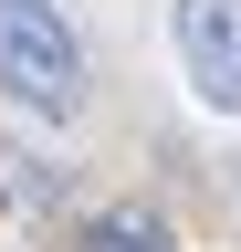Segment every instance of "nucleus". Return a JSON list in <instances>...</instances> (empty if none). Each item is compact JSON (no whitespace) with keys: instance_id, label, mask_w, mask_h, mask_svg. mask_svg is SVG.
Segmentation results:
<instances>
[{"instance_id":"f257e3e1","label":"nucleus","mask_w":241,"mask_h":252,"mask_svg":"<svg viewBox=\"0 0 241 252\" xmlns=\"http://www.w3.org/2000/svg\"><path fill=\"white\" fill-rule=\"evenodd\" d=\"M0 94H21L32 116H74L84 105V53L53 0H0Z\"/></svg>"},{"instance_id":"f03ea898","label":"nucleus","mask_w":241,"mask_h":252,"mask_svg":"<svg viewBox=\"0 0 241 252\" xmlns=\"http://www.w3.org/2000/svg\"><path fill=\"white\" fill-rule=\"evenodd\" d=\"M178 32V74L210 116H241V0H178L168 11Z\"/></svg>"},{"instance_id":"7ed1b4c3","label":"nucleus","mask_w":241,"mask_h":252,"mask_svg":"<svg viewBox=\"0 0 241 252\" xmlns=\"http://www.w3.org/2000/svg\"><path fill=\"white\" fill-rule=\"evenodd\" d=\"M84 252H178V242H168V220H147V210H105L95 231H84Z\"/></svg>"}]
</instances>
